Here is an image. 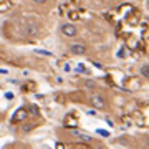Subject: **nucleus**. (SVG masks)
<instances>
[{
	"label": "nucleus",
	"instance_id": "1",
	"mask_svg": "<svg viewBox=\"0 0 149 149\" xmlns=\"http://www.w3.org/2000/svg\"><path fill=\"white\" fill-rule=\"evenodd\" d=\"M88 103H90L95 109H104V108L108 106L106 98H104L103 95H100V93H93V95L88 98Z\"/></svg>",
	"mask_w": 149,
	"mask_h": 149
},
{
	"label": "nucleus",
	"instance_id": "2",
	"mask_svg": "<svg viewBox=\"0 0 149 149\" xmlns=\"http://www.w3.org/2000/svg\"><path fill=\"white\" fill-rule=\"evenodd\" d=\"M60 32H61V35L66 37V38H74L78 35V28L74 27L73 23H61Z\"/></svg>",
	"mask_w": 149,
	"mask_h": 149
},
{
	"label": "nucleus",
	"instance_id": "3",
	"mask_svg": "<svg viewBox=\"0 0 149 149\" xmlns=\"http://www.w3.org/2000/svg\"><path fill=\"white\" fill-rule=\"evenodd\" d=\"M70 52L73 55H78V56H83V55L88 53V47L83 45V43H73L70 45Z\"/></svg>",
	"mask_w": 149,
	"mask_h": 149
},
{
	"label": "nucleus",
	"instance_id": "4",
	"mask_svg": "<svg viewBox=\"0 0 149 149\" xmlns=\"http://www.w3.org/2000/svg\"><path fill=\"white\" fill-rule=\"evenodd\" d=\"M23 32H25V35H27V37H35V35L38 33V30H37V27H35L33 23H25Z\"/></svg>",
	"mask_w": 149,
	"mask_h": 149
},
{
	"label": "nucleus",
	"instance_id": "5",
	"mask_svg": "<svg viewBox=\"0 0 149 149\" xmlns=\"http://www.w3.org/2000/svg\"><path fill=\"white\" fill-rule=\"evenodd\" d=\"M71 134H73L74 138L81 139V141H86V143H93V139H91L90 136H86V134H81V133H78L76 129H71Z\"/></svg>",
	"mask_w": 149,
	"mask_h": 149
},
{
	"label": "nucleus",
	"instance_id": "6",
	"mask_svg": "<svg viewBox=\"0 0 149 149\" xmlns=\"http://www.w3.org/2000/svg\"><path fill=\"white\" fill-rule=\"evenodd\" d=\"M83 86H85L86 90H91V91H95V90H98V88H100L96 81H91V80H86V81H83Z\"/></svg>",
	"mask_w": 149,
	"mask_h": 149
},
{
	"label": "nucleus",
	"instance_id": "7",
	"mask_svg": "<svg viewBox=\"0 0 149 149\" xmlns=\"http://www.w3.org/2000/svg\"><path fill=\"white\" fill-rule=\"evenodd\" d=\"M139 74H141L143 78H146V80H149V63L141 65V68H139Z\"/></svg>",
	"mask_w": 149,
	"mask_h": 149
},
{
	"label": "nucleus",
	"instance_id": "8",
	"mask_svg": "<svg viewBox=\"0 0 149 149\" xmlns=\"http://www.w3.org/2000/svg\"><path fill=\"white\" fill-rule=\"evenodd\" d=\"M32 2L33 3H37V5H47L50 0H32Z\"/></svg>",
	"mask_w": 149,
	"mask_h": 149
}]
</instances>
